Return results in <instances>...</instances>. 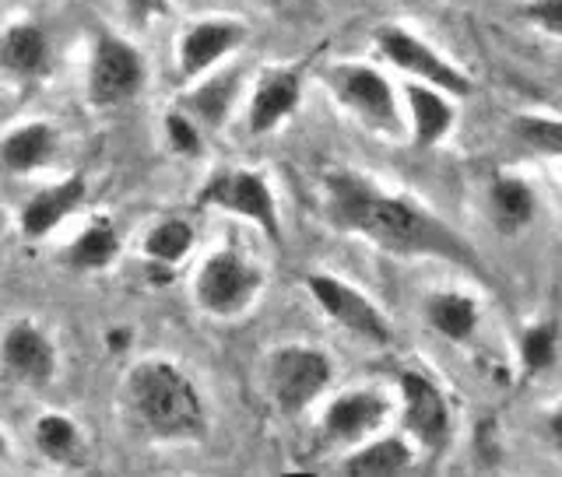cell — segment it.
<instances>
[{
	"label": "cell",
	"instance_id": "6da1fadb",
	"mask_svg": "<svg viewBox=\"0 0 562 477\" xmlns=\"http://www.w3.org/2000/svg\"><path fill=\"white\" fill-rule=\"evenodd\" d=\"M324 190L327 218L341 232L362 236L394 257H439L482 274V260L471 253V246L404 193H386L348 169L327 172Z\"/></svg>",
	"mask_w": 562,
	"mask_h": 477
},
{
	"label": "cell",
	"instance_id": "7a4b0ae2",
	"mask_svg": "<svg viewBox=\"0 0 562 477\" xmlns=\"http://www.w3.org/2000/svg\"><path fill=\"white\" fill-rule=\"evenodd\" d=\"M127 400L134 418L158 439H201L204 404L180 368L166 359L140 362L127 379Z\"/></svg>",
	"mask_w": 562,
	"mask_h": 477
},
{
	"label": "cell",
	"instance_id": "3957f363",
	"mask_svg": "<svg viewBox=\"0 0 562 477\" xmlns=\"http://www.w3.org/2000/svg\"><path fill=\"white\" fill-rule=\"evenodd\" d=\"M260 281V271L254 263H246L236 250H215L204 260L193 295L211 316H236L257 298Z\"/></svg>",
	"mask_w": 562,
	"mask_h": 477
},
{
	"label": "cell",
	"instance_id": "277c9868",
	"mask_svg": "<svg viewBox=\"0 0 562 477\" xmlns=\"http://www.w3.org/2000/svg\"><path fill=\"white\" fill-rule=\"evenodd\" d=\"M327 88L338 102H345L351 113L373 130L397 134V105H394V88L380 70L362 67V64H334L324 75Z\"/></svg>",
	"mask_w": 562,
	"mask_h": 477
},
{
	"label": "cell",
	"instance_id": "5b68a950",
	"mask_svg": "<svg viewBox=\"0 0 562 477\" xmlns=\"http://www.w3.org/2000/svg\"><path fill=\"white\" fill-rule=\"evenodd\" d=\"M330 383V362L324 351L306 348V344H289L278 348L271 355L268 368V386L274 394V404L285 414H299L324 394Z\"/></svg>",
	"mask_w": 562,
	"mask_h": 477
},
{
	"label": "cell",
	"instance_id": "8992f818",
	"mask_svg": "<svg viewBox=\"0 0 562 477\" xmlns=\"http://www.w3.org/2000/svg\"><path fill=\"white\" fill-rule=\"evenodd\" d=\"M201 204L233 211V215L250 218L254 225L263 228L268 239H281V225H278V207H274V193L260 172L250 169H218L201 190Z\"/></svg>",
	"mask_w": 562,
	"mask_h": 477
},
{
	"label": "cell",
	"instance_id": "52a82bcc",
	"mask_svg": "<svg viewBox=\"0 0 562 477\" xmlns=\"http://www.w3.org/2000/svg\"><path fill=\"white\" fill-rule=\"evenodd\" d=\"M376 46L394 67L408 70V75H415L422 84H432L439 92H450V95H471V78L464 70L447 64L432 46L422 43L418 35L404 32L397 25H383L376 32Z\"/></svg>",
	"mask_w": 562,
	"mask_h": 477
},
{
	"label": "cell",
	"instance_id": "ba28073f",
	"mask_svg": "<svg viewBox=\"0 0 562 477\" xmlns=\"http://www.w3.org/2000/svg\"><path fill=\"white\" fill-rule=\"evenodd\" d=\"M145 88V60L140 53L116 39V35H99L92 53V70H88V99L95 105H120L134 99Z\"/></svg>",
	"mask_w": 562,
	"mask_h": 477
},
{
	"label": "cell",
	"instance_id": "9c48e42d",
	"mask_svg": "<svg viewBox=\"0 0 562 477\" xmlns=\"http://www.w3.org/2000/svg\"><path fill=\"white\" fill-rule=\"evenodd\" d=\"M306 285L334 323H341L345 330H351L362 341H373V344L391 341V327H386L383 313L369 303L362 292H356L351 285H345V281L330 277V274H310Z\"/></svg>",
	"mask_w": 562,
	"mask_h": 477
},
{
	"label": "cell",
	"instance_id": "30bf717a",
	"mask_svg": "<svg viewBox=\"0 0 562 477\" xmlns=\"http://www.w3.org/2000/svg\"><path fill=\"white\" fill-rule=\"evenodd\" d=\"M401 394H404V425H408V432L422 446L439 453L450 443V408L443 394H439V386L422 373H404Z\"/></svg>",
	"mask_w": 562,
	"mask_h": 477
},
{
	"label": "cell",
	"instance_id": "8fae6325",
	"mask_svg": "<svg viewBox=\"0 0 562 477\" xmlns=\"http://www.w3.org/2000/svg\"><path fill=\"white\" fill-rule=\"evenodd\" d=\"M0 362H4L8 376H14L18 383L43 390V386H49L53 373H57V348H53V341L40 327L22 320L4 333Z\"/></svg>",
	"mask_w": 562,
	"mask_h": 477
},
{
	"label": "cell",
	"instance_id": "7c38bea8",
	"mask_svg": "<svg viewBox=\"0 0 562 477\" xmlns=\"http://www.w3.org/2000/svg\"><path fill=\"white\" fill-rule=\"evenodd\" d=\"M246 39V29L233 18H211L183 32L180 39V78H198L207 67H215L225 53H233Z\"/></svg>",
	"mask_w": 562,
	"mask_h": 477
},
{
	"label": "cell",
	"instance_id": "4fadbf2b",
	"mask_svg": "<svg viewBox=\"0 0 562 477\" xmlns=\"http://www.w3.org/2000/svg\"><path fill=\"white\" fill-rule=\"evenodd\" d=\"M386 411H391V404H386L383 394L351 390L327 408L324 435L330 439V443H359V439L373 435L383 425Z\"/></svg>",
	"mask_w": 562,
	"mask_h": 477
},
{
	"label": "cell",
	"instance_id": "5bb4252c",
	"mask_svg": "<svg viewBox=\"0 0 562 477\" xmlns=\"http://www.w3.org/2000/svg\"><path fill=\"white\" fill-rule=\"evenodd\" d=\"M303 95V75L299 70H268L257 84V95L250 102V116H246V130L268 134L281 120H289Z\"/></svg>",
	"mask_w": 562,
	"mask_h": 477
},
{
	"label": "cell",
	"instance_id": "9a60e30c",
	"mask_svg": "<svg viewBox=\"0 0 562 477\" xmlns=\"http://www.w3.org/2000/svg\"><path fill=\"white\" fill-rule=\"evenodd\" d=\"M85 193H88L85 175H67L64 183L35 193V197L22 207V236L25 239H43L46 232H53L57 222H64L70 211H78V204L85 201Z\"/></svg>",
	"mask_w": 562,
	"mask_h": 477
},
{
	"label": "cell",
	"instance_id": "2e32d148",
	"mask_svg": "<svg viewBox=\"0 0 562 477\" xmlns=\"http://www.w3.org/2000/svg\"><path fill=\"white\" fill-rule=\"evenodd\" d=\"M46 64H49V39L40 25L18 22L0 35V67H4L11 78L32 81L43 75Z\"/></svg>",
	"mask_w": 562,
	"mask_h": 477
},
{
	"label": "cell",
	"instance_id": "e0dca14e",
	"mask_svg": "<svg viewBox=\"0 0 562 477\" xmlns=\"http://www.w3.org/2000/svg\"><path fill=\"white\" fill-rule=\"evenodd\" d=\"M488 211L499 232L514 236L535 222V211H538L535 190L524 180H517V175H496L488 186Z\"/></svg>",
	"mask_w": 562,
	"mask_h": 477
},
{
	"label": "cell",
	"instance_id": "ac0fdd59",
	"mask_svg": "<svg viewBox=\"0 0 562 477\" xmlns=\"http://www.w3.org/2000/svg\"><path fill=\"white\" fill-rule=\"evenodd\" d=\"M426 320L436 333H443L447 341L464 344L471 333L479 330V306L471 295L461 292H436L426 298Z\"/></svg>",
	"mask_w": 562,
	"mask_h": 477
},
{
	"label": "cell",
	"instance_id": "d6986e66",
	"mask_svg": "<svg viewBox=\"0 0 562 477\" xmlns=\"http://www.w3.org/2000/svg\"><path fill=\"white\" fill-rule=\"evenodd\" d=\"M53 151H57V130L49 123H25L4 137L0 145V155H4V166L11 172H32L46 166Z\"/></svg>",
	"mask_w": 562,
	"mask_h": 477
},
{
	"label": "cell",
	"instance_id": "ffe728a7",
	"mask_svg": "<svg viewBox=\"0 0 562 477\" xmlns=\"http://www.w3.org/2000/svg\"><path fill=\"white\" fill-rule=\"evenodd\" d=\"M408 110H412V127H415L418 148H432L436 140L453 127L450 102L439 95V88H432V84H408Z\"/></svg>",
	"mask_w": 562,
	"mask_h": 477
},
{
	"label": "cell",
	"instance_id": "44dd1931",
	"mask_svg": "<svg viewBox=\"0 0 562 477\" xmlns=\"http://www.w3.org/2000/svg\"><path fill=\"white\" fill-rule=\"evenodd\" d=\"M120 253V236H116V228L99 218L85 228V232L70 242V250H67V263L75 271H102V268H110V263L116 260Z\"/></svg>",
	"mask_w": 562,
	"mask_h": 477
},
{
	"label": "cell",
	"instance_id": "7402d4cb",
	"mask_svg": "<svg viewBox=\"0 0 562 477\" xmlns=\"http://www.w3.org/2000/svg\"><path fill=\"white\" fill-rule=\"evenodd\" d=\"M345 474H369V477H380V474H401L412 467V450L401 443V439H380V443H369L362 450H356L341 464Z\"/></svg>",
	"mask_w": 562,
	"mask_h": 477
},
{
	"label": "cell",
	"instance_id": "603a6c76",
	"mask_svg": "<svg viewBox=\"0 0 562 477\" xmlns=\"http://www.w3.org/2000/svg\"><path fill=\"white\" fill-rule=\"evenodd\" d=\"M35 446L53 464H75L81 456V432L64 414H46L35 425Z\"/></svg>",
	"mask_w": 562,
	"mask_h": 477
},
{
	"label": "cell",
	"instance_id": "cb8c5ba5",
	"mask_svg": "<svg viewBox=\"0 0 562 477\" xmlns=\"http://www.w3.org/2000/svg\"><path fill=\"white\" fill-rule=\"evenodd\" d=\"M555 351H559V327L555 320L535 323L531 330L520 338V362L527 376H541L555 365Z\"/></svg>",
	"mask_w": 562,
	"mask_h": 477
},
{
	"label": "cell",
	"instance_id": "d4e9b609",
	"mask_svg": "<svg viewBox=\"0 0 562 477\" xmlns=\"http://www.w3.org/2000/svg\"><path fill=\"white\" fill-rule=\"evenodd\" d=\"M193 246V228L180 218H169V222H158L148 239H145V253L155 260V263H176V260H183L187 250Z\"/></svg>",
	"mask_w": 562,
	"mask_h": 477
},
{
	"label": "cell",
	"instance_id": "484cf974",
	"mask_svg": "<svg viewBox=\"0 0 562 477\" xmlns=\"http://www.w3.org/2000/svg\"><path fill=\"white\" fill-rule=\"evenodd\" d=\"M233 95H236V78H222V81H211V84H201L198 92L190 95V110L198 113L204 123L211 127H218V123L228 116V105H233Z\"/></svg>",
	"mask_w": 562,
	"mask_h": 477
},
{
	"label": "cell",
	"instance_id": "4316f807",
	"mask_svg": "<svg viewBox=\"0 0 562 477\" xmlns=\"http://www.w3.org/2000/svg\"><path fill=\"white\" fill-rule=\"evenodd\" d=\"M514 134L535 151H544V155L562 151V123L555 116H520L514 123Z\"/></svg>",
	"mask_w": 562,
	"mask_h": 477
},
{
	"label": "cell",
	"instance_id": "83f0119b",
	"mask_svg": "<svg viewBox=\"0 0 562 477\" xmlns=\"http://www.w3.org/2000/svg\"><path fill=\"white\" fill-rule=\"evenodd\" d=\"M166 130H169V145L183 155H201V137H198V127L183 116V113H172L166 120Z\"/></svg>",
	"mask_w": 562,
	"mask_h": 477
},
{
	"label": "cell",
	"instance_id": "f1b7e54d",
	"mask_svg": "<svg viewBox=\"0 0 562 477\" xmlns=\"http://www.w3.org/2000/svg\"><path fill=\"white\" fill-rule=\"evenodd\" d=\"M524 18H531L549 35H562V0H531L524 4Z\"/></svg>",
	"mask_w": 562,
	"mask_h": 477
},
{
	"label": "cell",
	"instance_id": "f546056e",
	"mask_svg": "<svg viewBox=\"0 0 562 477\" xmlns=\"http://www.w3.org/2000/svg\"><path fill=\"white\" fill-rule=\"evenodd\" d=\"M127 11H131L134 22L145 25L148 18H155V14H162V11H166V0H127Z\"/></svg>",
	"mask_w": 562,
	"mask_h": 477
},
{
	"label": "cell",
	"instance_id": "4dcf8cb0",
	"mask_svg": "<svg viewBox=\"0 0 562 477\" xmlns=\"http://www.w3.org/2000/svg\"><path fill=\"white\" fill-rule=\"evenodd\" d=\"M4 456H8V443H4V435H0V464H4Z\"/></svg>",
	"mask_w": 562,
	"mask_h": 477
},
{
	"label": "cell",
	"instance_id": "1f68e13d",
	"mask_svg": "<svg viewBox=\"0 0 562 477\" xmlns=\"http://www.w3.org/2000/svg\"><path fill=\"white\" fill-rule=\"evenodd\" d=\"M263 4H274V0H263Z\"/></svg>",
	"mask_w": 562,
	"mask_h": 477
}]
</instances>
